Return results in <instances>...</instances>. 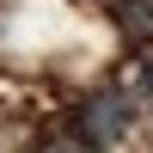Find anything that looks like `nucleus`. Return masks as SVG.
<instances>
[{
    "label": "nucleus",
    "instance_id": "nucleus-1",
    "mask_svg": "<svg viewBox=\"0 0 153 153\" xmlns=\"http://www.w3.org/2000/svg\"><path fill=\"white\" fill-rule=\"evenodd\" d=\"M74 129H80L92 147L123 141V135L135 129V98H129V92H92L80 110H74Z\"/></svg>",
    "mask_w": 153,
    "mask_h": 153
},
{
    "label": "nucleus",
    "instance_id": "nucleus-2",
    "mask_svg": "<svg viewBox=\"0 0 153 153\" xmlns=\"http://www.w3.org/2000/svg\"><path fill=\"white\" fill-rule=\"evenodd\" d=\"M117 25H123L129 43H147V49H153V0H123Z\"/></svg>",
    "mask_w": 153,
    "mask_h": 153
},
{
    "label": "nucleus",
    "instance_id": "nucleus-3",
    "mask_svg": "<svg viewBox=\"0 0 153 153\" xmlns=\"http://www.w3.org/2000/svg\"><path fill=\"white\" fill-rule=\"evenodd\" d=\"M37 153H98V147H92V141H86V135L68 123V129H55V135H49V141L37 147Z\"/></svg>",
    "mask_w": 153,
    "mask_h": 153
},
{
    "label": "nucleus",
    "instance_id": "nucleus-4",
    "mask_svg": "<svg viewBox=\"0 0 153 153\" xmlns=\"http://www.w3.org/2000/svg\"><path fill=\"white\" fill-rule=\"evenodd\" d=\"M135 86H141V98H147V104H153V49H147V55H141V68H135Z\"/></svg>",
    "mask_w": 153,
    "mask_h": 153
}]
</instances>
